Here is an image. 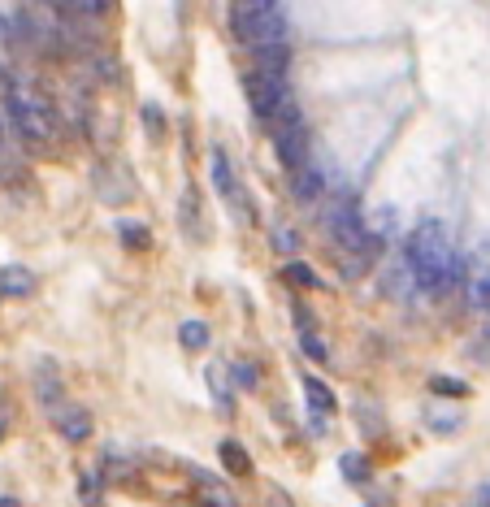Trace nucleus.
I'll return each mask as SVG.
<instances>
[{
    "label": "nucleus",
    "instance_id": "f257e3e1",
    "mask_svg": "<svg viewBox=\"0 0 490 507\" xmlns=\"http://www.w3.org/2000/svg\"><path fill=\"white\" fill-rule=\"evenodd\" d=\"M408 261H413L408 269H413L417 287H425V290H447L460 278V256H456V247H451V235H447V226L434 218L421 221L417 230H413Z\"/></svg>",
    "mask_w": 490,
    "mask_h": 507
},
{
    "label": "nucleus",
    "instance_id": "f03ea898",
    "mask_svg": "<svg viewBox=\"0 0 490 507\" xmlns=\"http://www.w3.org/2000/svg\"><path fill=\"white\" fill-rule=\"evenodd\" d=\"M247 100H252V113L261 121H282V126L299 121L291 87H287V74H270V70L247 74Z\"/></svg>",
    "mask_w": 490,
    "mask_h": 507
},
{
    "label": "nucleus",
    "instance_id": "7ed1b4c3",
    "mask_svg": "<svg viewBox=\"0 0 490 507\" xmlns=\"http://www.w3.org/2000/svg\"><path fill=\"white\" fill-rule=\"evenodd\" d=\"M9 113H13V121H18V130L26 139H49L52 126H57L49 100H40L35 92H13L9 96Z\"/></svg>",
    "mask_w": 490,
    "mask_h": 507
},
{
    "label": "nucleus",
    "instance_id": "20e7f679",
    "mask_svg": "<svg viewBox=\"0 0 490 507\" xmlns=\"http://www.w3.org/2000/svg\"><path fill=\"white\" fill-rule=\"evenodd\" d=\"M235 31L244 35L252 49H278V44H287V18H282V9L252 13V18H247V22H239Z\"/></svg>",
    "mask_w": 490,
    "mask_h": 507
},
{
    "label": "nucleus",
    "instance_id": "39448f33",
    "mask_svg": "<svg viewBox=\"0 0 490 507\" xmlns=\"http://www.w3.org/2000/svg\"><path fill=\"white\" fill-rule=\"evenodd\" d=\"M273 147H278V161H282L287 169L308 165V130H304L299 121H291V126H278Z\"/></svg>",
    "mask_w": 490,
    "mask_h": 507
},
{
    "label": "nucleus",
    "instance_id": "423d86ee",
    "mask_svg": "<svg viewBox=\"0 0 490 507\" xmlns=\"http://www.w3.org/2000/svg\"><path fill=\"white\" fill-rule=\"evenodd\" d=\"M35 287H40V278H35L26 265H4L0 269V295H9V299H26V295H35Z\"/></svg>",
    "mask_w": 490,
    "mask_h": 507
},
{
    "label": "nucleus",
    "instance_id": "0eeeda50",
    "mask_svg": "<svg viewBox=\"0 0 490 507\" xmlns=\"http://www.w3.org/2000/svg\"><path fill=\"white\" fill-rule=\"evenodd\" d=\"M57 430H61L66 442H83V438H92V412H83V408L57 412Z\"/></svg>",
    "mask_w": 490,
    "mask_h": 507
},
{
    "label": "nucleus",
    "instance_id": "6e6552de",
    "mask_svg": "<svg viewBox=\"0 0 490 507\" xmlns=\"http://www.w3.org/2000/svg\"><path fill=\"white\" fill-rule=\"evenodd\" d=\"M325 191V178L317 165H299L295 169V200H317Z\"/></svg>",
    "mask_w": 490,
    "mask_h": 507
},
{
    "label": "nucleus",
    "instance_id": "1a4fd4ad",
    "mask_svg": "<svg viewBox=\"0 0 490 507\" xmlns=\"http://www.w3.org/2000/svg\"><path fill=\"white\" fill-rule=\"evenodd\" d=\"M218 456H221V464H226V473H230V477H247V473H252V456H247L239 442H221Z\"/></svg>",
    "mask_w": 490,
    "mask_h": 507
},
{
    "label": "nucleus",
    "instance_id": "9d476101",
    "mask_svg": "<svg viewBox=\"0 0 490 507\" xmlns=\"http://www.w3.org/2000/svg\"><path fill=\"white\" fill-rule=\"evenodd\" d=\"M209 173H213V187H218L226 200H235V173H230V165H226V156H221V152L209 156Z\"/></svg>",
    "mask_w": 490,
    "mask_h": 507
},
{
    "label": "nucleus",
    "instance_id": "9b49d317",
    "mask_svg": "<svg viewBox=\"0 0 490 507\" xmlns=\"http://www.w3.org/2000/svg\"><path fill=\"white\" fill-rule=\"evenodd\" d=\"M304 390H308V404L317 412H334L339 404H334V390L325 387V382H317V378H304Z\"/></svg>",
    "mask_w": 490,
    "mask_h": 507
},
{
    "label": "nucleus",
    "instance_id": "f8f14e48",
    "mask_svg": "<svg viewBox=\"0 0 490 507\" xmlns=\"http://www.w3.org/2000/svg\"><path fill=\"white\" fill-rule=\"evenodd\" d=\"M178 338H183L187 351H200V347L209 342V325H204V321H183V325H178Z\"/></svg>",
    "mask_w": 490,
    "mask_h": 507
},
{
    "label": "nucleus",
    "instance_id": "ddd939ff",
    "mask_svg": "<svg viewBox=\"0 0 490 507\" xmlns=\"http://www.w3.org/2000/svg\"><path fill=\"white\" fill-rule=\"evenodd\" d=\"M122 247H130V252L147 247V226H139V221H122Z\"/></svg>",
    "mask_w": 490,
    "mask_h": 507
},
{
    "label": "nucleus",
    "instance_id": "4468645a",
    "mask_svg": "<svg viewBox=\"0 0 490 507\" xmlns=\"http://www.w3.org/2000/svg\"><path fill=\"white\" fill-rule=\"evenodd\" d=\"M287 278H291L295 287H304V290H313V287H317V273H313V269L304 265V261H291V265H287Z\"/></svg>",
    "mask_w": 490,
    "mask_h": 507
},
{
    "label": "nucleus",
    "instance_id": "2eb2a0df",
    "mask_svg": "<svg viewBox=\"0 0 490 507\" xmlns=\"http://www.w3.org/2000/svg\"><path fill=\"white\" fill-rule=\"evenodd\" d=\"M430 390H434V395H451V399H465V395H468L465 382H451V378H434Z\"/></svg>",
    "mask_w": 490,
    "mask_h": 507
},
{
    "label": "nucleus",
    "instance_id": "dca6fc26",
    "mask_svg": "<svg viewBox=\"0 0 490 507\" xmlns=\"http://www.w3.org/2000/svg\"><path fill=\"white\" fill-rule=\"evenodd\" d=\"M230 378H235V387L239 390L256 387V369H252V364H230Z\"/></svg>",
    "mask_w": 490,
    "mask_h": 507
},
{
    "label": "nucleus",
    "instance_id": "f3484780",
    "mask_svg": "<svg viewBox=\"0 0 490 507\" xmlns=\"http://www.w3.org/2000/svg\"><path fill=\"white\" fill-rule=\"evenodd\" d=\"M343 473H347V482H365L369 473H365V456H343Z\"/></svg>",
    "mask_w": 490,
    "mask_h": 507
},
{
    "label": "nucleus",
    "instance_id": "a211bd4d",
    "mask_svg": "<svg viewBox=\"0 0 490 507\" xmlns=\"http://www.w3.org/2000/svg\"><path fill=\"white\" fill-rule=\"evenodd\" d=\"M304 351L313 356V360H325V342L317 334H304Z\"/></svg>",
    "mask_w": 490,
    "mask_h": 507
},
{
    "label": "nucleus",
    "instance_id": "6ab92c4d",
    "mask_svg": "<svg viewBox=\"0 0 490 507\" xmlns=\"http://www.w3.org/2000/svg\"><path fill=\"white\" fill-rule=\"evenodd\" d=\"M74 4H78V9H83V13H92V18H96V13H104V9H109V0H74Z\"/></svg>",
    "mask_w": 490,
    "mask_h": 507
},
{
    "label": "nucleus",
    "instance_id": "aec40b11",
    "mask_svg": "<svg viewBox=\"0 0 490 507\" xmlns=\"http://www.w3.org/2000/svg\"><path fill=\"white\" fill-rule=\"evenodd\" d=\"M273 247H282V252H295V235L278 230V235H273Z\"/></svg>",
    "mask_w": 490,
    "mask_h": 507
},
{
    "label": "nucleus",
    "instance_id": "412c9836",
    "mask_svg": "<svg viewBox=\"0 0 490 507\" xmlns=\"http://www.w3.org/2000/svg\"><path fill=\"white\" fill-rule=\"evenodd\" d=\"M83 494H87V499L96 503V477H83Z\"/></svg>",
    "mask_w": 490,
    "mask_h": 507
},
{
    "label": "nucleus",
    "instance_id": "4be33fe9",
    "mask_svg": "<svg viewBox=\"0 0 490 507\" xmlns=\"http://www.w3.org/2000/svg\"><path fill=\"white\" fill-rule=\"evenodd\" d=\"M0 507H18V503H13V499H0Z\"/></svg>",
    "mask_w": 490,
    "mask_h": 507
},
{
    "label": "nucleus",
    "instance_id": "5701e85b",
    "mask_svg": "<svg viewBox=\"0 0 490 507\" xmlns=\"http://www.w3.org/2000/svg\"><path fill=\"white\" fill-rule=\"evenodd\" d=\"M0 438H4V430H0Z\"/></svg>",
    "mask_w": 490,
    "mask_h": 507
}]
</instances>
